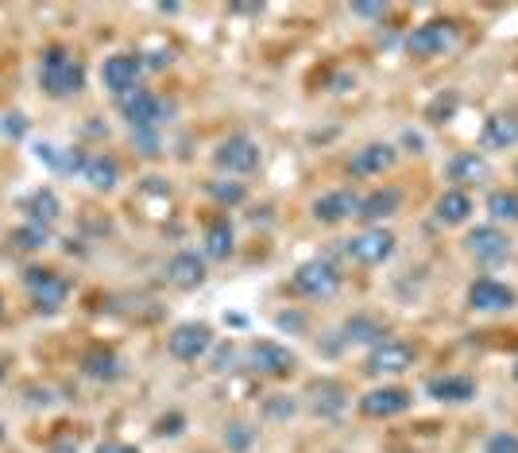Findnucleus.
<instances>
[{
	"mask_svg": "<svg viewBox=\"0 0 518 453\" xmlns=\"http://www.w3.org/2000/svg\"><path fill=\"white\" fill-rule=\"evenodd\" d=\"M0 380H4V372H0Z\"/></svg>",
	"mask_w": 518,
	"mask_h": 453,
	"instance_id": "79ce46f5",
	"label": "nucleus"
},
{
	"mask_svg": "<svg viewBox=\"0 0 518 453\" xmlns=\"http://www.w3.org/2000/svg\"><path fill=\"white\" fill-rule=\"evenodd\" d=\"M395 233L391 229H364V233H356L352 241H345V252L356 260V264H364V268H379V264H387L391 256H395Z\"/></svg>",
	"mask_w": 518,
	"mask_h": 453,
	"instance_id": "20e7f679",
	"label": "nucleus"
},
{
	"mask_svg": "<svg viewBox=\"0 0 518 453\" xmlns=\"http://www.w3.org/2000/svg\"><path fill=\"white\" fill-rule=\"evenodd\" d=\"M178 426H182V415H171V419H159V430H155V434H163V438H174V434H178Z\"/></svg>",
	"mask_w": 518,
	"mask_h": 453,
	"instance_id": "c9c22d12",
	"label": "nucleus"
},
{
	"mask_svg": "<svg viewBox=\"0 0 518 453\" xmlns=\"http://www.w3.org/2000/svg\"><path fill=\"white\" fill-rule=\"evenodd\" d=\"M468 213H472V198H468L464 190H445V194L437 198V221H441V225H464Z\"/></svg>",
	"mask_w": 518,
	"mask_h": 453,
	"instance_id": "b1692460",
	"label": "nucleus"
},
{
	"mask_svg": "<svg viewBox=\"0 0 518 453\" xmlns=\"http://www.w3.org/2000/svg\"><path fill=\"white\" fill-rule=\"evenodd\" d=\"M488 175V163H484V155H476V151H461V155H453L449 159V179L453 182H476Z\"/></svg>",
	"mask_w": 518,
	"mask_h": 453,
	"instance_id": "a878e982",
	"label": "nucleus"
},
{
	"mask_svg": "<svg viewBox=\"0 0 518 453\" xmlns=\"http://www.w3.org/2000/svg\"><path fill=\"white\" fill-rule=\"evenodd\" d=\"M484 453H518V434L511 430H499V434H491Z\"/></svg>",
	"mask_w": 518,
	"mask_h": 453,
	"instance_id": "473e14b6",
	"label": "nucleus"
},
{
	"mask_svg": "<svg viewBox=\"0 0 518 453\" xmlns=\"http://www.w3.org/2000/svg\"><path fill=\"white\" fill-rule=\"evenodd\" d=\"M248 364L256 368L259 376L279 380V376H290V372H294L298 357L290 353L287 345H279V341H256V345L248 349Z\"/></svg>",
	"mask_w": 518,
	"mask_h": 453,
	"instance_id": "9d476101",
	"label": "nucleus"
},
{
	"mask_svg": "<svg viewBox=\"0 0 518 453\" xmlns=\"http://www.w3.org/2000/svg\"><path fill=\"white\" fill-rule=\"evenodd\" d=\"M410 364H414V349H410L406 341H391V337H383L372 353H368L364 372H372V376H399V372H406Z\"/></svg>",
	"mask_w": 518,
	"mask_h": 453,
	"instance_id": "1a4fd4ad",
	"label": "nucleus"
},
{
	"mask_svg": "<svg viewBox=\"0 0 518 453\" xmlns=\"http://www.w3.org/2000/svg\"><path fill=\"white\" fill-rule=\"evenodd\" d=\"M279 403H267V415H275V419H287V415H294V403L290 399H283V395H275Z\"/></svg>",
	"mask_w": 518,
	"mask_h": 453,
	"instance_id": "f704fd0d",
	"label": "nucleus"
},
{
	"mask_svg": "<svg viewBox=\"0 0 518 453\" xmlns=\"http://www.w3.org/2000/svg\"><path fill=\"white\" fill-rule=\"evenodd\" d=\"M256 442V430L248 423H232V426H225V446H229L232 453H244L248 446Z\"/></svg>",
	"mask_w": 518,
	"mask_h": 453,
	"instance_id": "c756f323",
	"label": "nucleus"
},
{
	"mask_svg": "<svg viewBox=\"0 0 518 453\" xmlns=\"http://www.w3.org/2000/svg\"><path fill=\"white\" fill-rule=\"evenodd\" d=\"M345 333H348V341H375V345L383 341V330L375 326L372 318H352L345 326Z\"/></svg>",
	"mask_w": 518,
	"mask_h": 453,
	"instance_id": "7c9ffc66",
	"label": "nucleus"
},
{
	"mask_svg": "<svg viewBox=\"0 0 518 453\" xmlns=\"http://www.w3.org/2000/svg\"><path fill=\"white\" fill-rule=\"evenodd\" d=\"M47 453H78V446H74V442H55Z\"/></svg>",
	"mask_w": 518,
	"mask_h": 453,
	"instance_id": "58836bf2",
	"label": "nucleus"
},
{
	"mask_svg": "<svg viewBox=\"0 0 518 453\" xmlns=\"http://www.w3.org/2000/svg\"><path fill=\"white\" fill-rule=\"evenodd\" d=\"M360 411L368 419H395V415L410 411V392L406 388H375L360 399Z\"/></svg>",
	"mask_w": 518,
	"mask_h": 453,
	"instance_id": "4468645a",
	"label": "nucleus"
},
{
	"mask_svg": "<svg viewBox=\"0 0 518 453\" xmlns=\"http://www.w3.org/2000/svg\"><path fill=\"white\" fill-rule=\"evenodd\" d=\"M120 113H124V121L132 124V136L155 132L159 124L167 121V105L147 90H136V93H128V97H120Z\"/></svg>",
	"mask_w": 518,
	"mask_h": 453,
	"instance_id": "39448f33",
	"label": "nucleus"
},
{
	"mask_svg": "<svg viewBox=\"0 0 518 453\" xmlns=\"http://www.w3.org/2000/svg\"><path fill=\"white\" fill-rule=\"evenodd\" d=\"M464 244H468V252H472L476 260H484V264H499V260H507V252H511L507 233L495 229V225H476Z\"/></svg>",
	"mask_w": 518,
	"mask_h": 453,
	"instance_id": "ddd939ff",
	"label": "nucleus"
},
{
	"mask_svg": "<svg viewBox=\"0 0 518 453\" xmlns=\"http://www.w3.org/2000/svg\"><path fill=\"white\" fill-rule=\"evenodd\" d=\"M341 287V272L329 260H306L298 272L290 275V291L306 295V299H329Z\"/></svg>",
	"mask_w": 518,
	"mask_h": 453,
	"instance_id": "f03ea898",
	"label": "nucleus"
},
{
	"mask_svg": "<svg viewBox=\"0 0 518 453\" xmlns=\"http://www.w3.org/2000/svg\"><path fill=\"white\" fill-rule=\"evenodd\" d=\"M356 213H360V198L352 190H329L314 202V217L321 225H341Z\"/></svg>",
	"mask_w": 518,
	"mask_h": 453,
	"instance_id": "2eb2a0df",
	"label": "nucleus"
},
{
	"mask_svg": "<svg viewBox=\"0 0 518 453\" xmlns=\"http://www.w3.org/2000/svg\"><path fill=\"white\" fill-rule=\"evenodd\" d=\"M209 345H213V330L205 322H182L167 337V349H171L174 361H198L209 353Z\"/></svg>",
	"mask_w": 518,
	"mask_h": 453,
	"instance_id": "6e6552de",
	"label": "nucleus"
},
{
	"mask_svg": "<svg viewBox=\"0 0 518 453\" xmlns=\"http://www.w3.org/2000/svg\"><path fill=\"white\" fill-rule=\"evenodd\" d=\"M399 206H403V190L383 186V190H375L368 198H360V213H356V217H364V221H383V217H391Z\"/></svg>",
	"mask_w": 518,
	"mask_h": 453,
	"instance_id": "412c9836",
	"label": "nucleus"
},
{
	"mask_svg": "<svg viewBox=\"0 0 518 453\" xmlns=\"http://www.w3.org/2000/svg\"><path fill=\"white\" fill-rule=\"evenodd\" d=\"M232 248H236V229H232L229 217H213L205 225V237H202V256L205 260H229Z\"/></svg>",
	"mask_w": 518,
	"mask_h": 453,
	"instance_id": "dca6fc26",
	"label": "nucleus"
},
{
	"mask_svg": "<svg viewBox=\"0 0 518 453\" xmlns=\"http://www.w3.org/2000/svg\"><path fill=\"white\" fill-rule=\"evenodd\" d=\"M213 163H217L221 171H229V175H248V171L259 167V144L252 136H229V140L217 144Z\"/></svg>",
	"mask_w": 518,
	"mask_h": 453,
	"instance_id": "0eeeda50",
	"label": "nucleus"
},
{
	"mask_svg": "<svg viewBox=\"0 0 518 453\" xmlns=\"http://www.w3.org/2000/svg\"><path fill=\"white\" fill-rule=\"evenodd\" d=\"M167 279H171L174 287H198L205 279V256L202 252H178L171 256V264H167Z\"/></svg>",
	"mask_w": 518,
	"mask_h": 453,
	"instance_id": "6ab92c4d",
	"label": "nucleus"
},
{
	"mask_svg": "<svg viewBox=\"0 0 518 453\" xmlns=\"http://www.w3.org/2000/svg\"><path fill=\"white\" fill-rule=\"evenodd\" d=\"M426 392L437 403H468V399H476V380H468V376H437V380L426 384Z\"/></svg>",
	"mask_w": 518,
	"mask_h": 453,
	"instance_id": "aec40b11",
	"label": "nucleus"
},
{
	"mask_svg": "<svg viewBox=\"0 0 518 453\" xmlns=\"http://www.w3.org/2000/svg\"><path fill=\"white\" fill-rule=\"evenodd\" d=\"M12 241L20 244V248H28V252H35V248H43V244L51 241V229L47 225H24V229H16V237Z\"/></svg>",
	"mask_w": 518,
	"mask_h": 453,
	"instance_id": "c85d7f7f",
	"label": "nucleus"
},
{
	"mask_svg": "<svg viewBox=\"0 0 518 453\" xmlns=\"http://www.w3.org/2000/svg\"><path fill=\"white\" fill-rule=\"evenodd\" d=\"M484 144L488 148H515L518 144V121L515 117H491L488 124H484Z\"/></svg>",
	"mask_w": 518,
	"mask_h": 453,
	"instance_id": "bb28decb",
	"label": "nucleus"
},
{
	"mask_svg": "<svg viewBox=\"0 0 518 453\" xmlns=\"http://www.w3.org/2000/svg\"><path fill=\"white\" fill-rule=\"evenodd\" d=\"M39 86H43L47 97L66 101V97L86 90V66L66 47H47L43 59H39Z\"/></svg>",
	"mask_w": 518,
	"mask_h": 453,
	"instance_id": "f257e3e1",
	"label": "nucleus"
},
{
	"mask_svg": "<svg viewBox=\"0 0 518 453\" xmlns=\"http://www.w3.org/2000/svg\"><path fill=\"white\" fill-rule=\"evenodd\" d=\"M468 306L480 310V314H499V310H511L515 306V291L499 279H476L468 287Z\"/></svg>",
	"mask_w": 518,
	"mask_h": 453,
	"instance_id": "f8f14e48",
	"label": "nucleus"
},
{
	"mask_svg": "<svg viewBox=\"0 0 518 453\" xmlns=\"http://www.w3.org/2000/svg\"><path fill=\"white\" fill-rule=\"evenodd\" d=\"M0 314H4V299H0Z\"/></svg>",
	"mask_w": 518,
	"mask_h": 453,
	"instance_id": "ea45409f",
	"label": "nucleus"
},
{
	"mask_svg": "<svg viewBox=\"0 0 518 453\" xmlns=\"http://www.w3.org/2000/svg\"><path fill=\"white\" fill-rule=\"evenodd\" d=\"M345 407H348V399H345V388H341V384H333V380L314 384V411L321 419H337Z\"/></svg>",
	"mask_w": 518,
	"mask_h": 453,
	"instance_id": "393cba45",
	"label": "nucleus"
},
{
	"mask_svg": "<svg viewBox=\"0 0 518 453\" xmlns=\"http://www.w3.org/2000/svg\"><path fill=\"white\" fill-rule=\"evenodd\" d=\"M391 163H395V148H391V144H368V148H360L352 155L348 171H352L356 179H372V175H383Z\"/></svg>",
	"mask_w": 518,
	"mask_h": 453,
	"instance_id": "f3484780",
	"label": "nucleus"
},
{
	"mask_svg": "<svg viewBox=\"0 0 518 453\" xmlns=\"http://www.w3.org/2000/svg\"><path fill=\"white\" fill-rule=\"evenodd\" d=\"M24 213H28L31 225H55L58 213H62V202H58V194L51 190V186H43V190H35L28 202H24Z\"/></svg>",
	"mask_w": 518,
	"mask_h": 453,
	"instance_id": "4be33fe9",
	"label": "nucleus"
},
{
	"mask_svg": "<svg viewBox=\"0 0 518 453\" xmlns=\"http://www.w3.org/2000/svg\"><path fill=\"white\" fill-rule=\"evenodd\" d=\"M97 453H140L136 446H128V442H101Z\"/></svg>",
	"mask_w": 518,
	"mask_h": 453,
	"instance_id": "e433bc0d",
	"label": "nucleus"
},
{
	"mask_svg": "<svg viewBox=\"0 0 518 453\" xmlns=\"http://www.w3.org/2000/svg\"><path fill=\"white\" fill-rule=\"evenodd\" d=\"M515 380H518V361H515Z\"/></svg>",
	"mask_w": 518,
	"mask_h": 453,
	"instance_id": "a19ab883",
	"label": "nucleus"
},
{
	"mask_svg": "<svg viewBox=\"0 0 518 453\" xmlns=\"http://www.w3.org/2000/svg\"><path fill=\"white\" fill-rule=\"evenodd\" d=\"M147 62L140 55H113L101 66V82L113 97H128V93L140 90V78H144Z\"/></svg>",
	"mask_w": 518,
	"mask_h": 453,
	"instance_id": "423d86ee",
	"label": "nucleus"
},
{
	"mask_svg": "<svg viewBox=\"0 0 518 453\" xmlns=\"http://www.w3.org/2000/svg\"><path fill=\"white\" fill-rule=\"evenodd\" d=\"M453 109H457V97H453V93H445V97H437V101H433L426 117H430L433 124H445L449 117H453Z\"/></svg>",
	"mask_w": 518,
	"mask_h": 453,
	"instance_id": "72a5a7b5",
	"label": "nucleus"
},
{
	"mask_svg": "<svg viewBox=\"0 0 518 453\" xmlns=\"http://www.w3.org/2000/svg\"><path fill=\"white\" fill-rule=\"evenodd\" d=\"M82 372H86L89 380H105V384H113V380H120L124 364H120V357H116L113 349H89L86 357H82Z\"/></svg>",
	"mask_w": 518,
	"mask_h": 453,
	"instance_id": "5701e85b",
	"label": "nucleus"
},
{
	"mask_svg": "<svg viewBox=\"0 0 518 453\" xmlns=\"http://www.w3.org/2000/svg\"><path fill=\"white\" fill-rule=\"evenodd\" d=\"M24 283H28V295L39 310H58L66 302V295H70V283L58 272H47V268H31L24 275Z\"/></svg>",
	"mask_w": 518,
	"mask_h": 453,
	"instance_id": "9b49d317",
	"label": "nucleus"
},
{
	"mask_svg": "<svg viewBox=\"0 0 518 453\" xmlns=\"http://www.w3.org/2000/svg\"><path fill=\"white\" fill-rule=\"evenodd\" d=\"M209 194H213L221 206H240V202H244V186H240V182H209Z\"/></svg>",
	"mask_w": 518,
	"mask_h": 453,
	"instance_id": "2f4dec72",
	"label": "nucleus"
},
{
	"mask_svg": "<svg viewBox=\"0 0 518 453\" xmlns=\"http://www.w3.org/2000/svg\"><path fill=\"white\" fill-rule=\"evenodd\" d=\"M453 43H457V24L453 20H430V24H422V28H414L406 35V51L414 59H437Z\"/></svg>",
	"mask_w": 518,
	"mask_h": 453,
	"instance_id": "7ed1b4c3",
	"label": "nucleus"
},
{
	"mask_svg": "<svg viewBox=\"0 0 518 453\" xmlns=\"http://www.w3.org/2000/svg\"><path fill=\"white\" fill-rule=\"evenodd\" d=\"M82 179H86L93 190H113L116 182H120V167H116L113 155H105V151H89L86 163H82Z\"/></svg>",
	"mask_w": 518,
	"mask_h": 453,
	"instance_id": "a211bd4d",
	"label": "nucleus"
},
{
	"mask_svg": "<svg viewBox=\"0 0 518 453\" xmlns=\"http://www.w3.org/2000/svg\"><path fill=\"white\" fill-rule=\"evenodd\" d=\"M488 210L495 221H518V194H511V190H495L488 198Z\"/></svg>",
	"mask_w": 518,
	"mask_h": 453,
	"instance_id": "cd10ccee",
	"label": "nucleus"
},
{
	"mask_svg": "<svg viewBox=\"0 0 518 453\" xmlns=\"http://www.w3.org/2000/svg\"><path fill=\"white\" fill-rule=\"evenodd\" d=\"M352 12H356V16H383L387 8H383V4H356Z\"/></svg>",
	"mask_w": 518,
	"mask_h": 453,
	"instance_id": "4c0bfd02",
	"label": "nucleus"
}]
</instances>
